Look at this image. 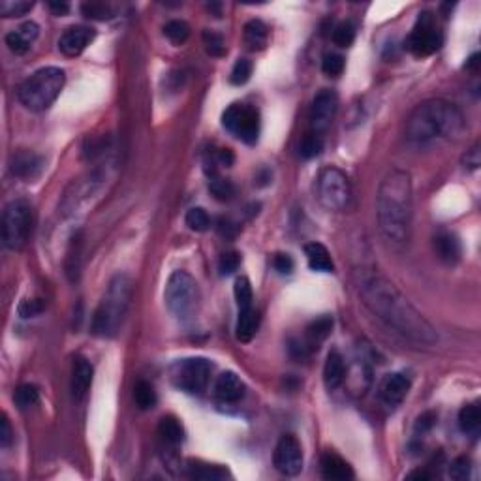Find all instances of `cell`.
<instances>
[{
    "label": "cell",
    "mask_w": 481,
    "mask_h": 481,
    "mask_svg": "<svg viewBox=\"0 0 481 481\" xmlns=\"http://www.w3.org/2000/svg\"><path fill=\"white\" fill-rule=\"evenodd\" d=\"M354 282L361 303L395 335L413 346H433L438 342V333L423 318V314L378 269L359 267L354 273Z\"/></svg>",
    "instance_id": "obj_1"
},
{
    "label": "cell",
    "mask_w": 481,
    "mask_h": 481,
    "mask_svg": "<svg viewBox=\"0 0 481 481\" xmlns=\"http://www.w3.org/2000/svg\"><path fill=\"white\" fill-rule=\"evenodd\" d=\"M378 226L384 239L395 248L406 246L412 230V179L403 169H391L376 196Z\"/></svg>",
    "instance_id": "obj_2"
},
{
    "label": "cell",
    "mask_w": 481,
    "mask_h": 481,
    "mask_svg": "<svg viewBox=\"0 0 481 481\" xmlns=\"http://www.w3.org/2000/svg\"><path fill=\"white\" fill-rule=\"evenodd\" d=\"M465 115L455 104L434 98L419 104L406 120V139L413 145H433L460 136Z\"/></svg>",
    "instance_id": "obj_3"
},
{
    "label": "cell",
    "mask_w": 481,
    "mask_h": 481,
    "mask_svg": "<svg viewBox=\"0 0 481 481\" xmlns=\"http://www.w3.org/2000/svg\"><path fill=\"white\" fill-rule=\"evenodd\" d=\"M132 293H134V282L126 273H119L111 278L104 297H102L98 309L92 316L90 331L96 337L110 339V337H115L119 333L120 325L126 318V312L130 309Z\"/></svg>",
    "instance_id": "obj_4"
},
{
    "label": "cell",
    "mask_w": 481,
    "mask_h": 481,
    "mask_svg": "<svg viewBox=\"0 0 481 481\" xmlns=\"http://www.w3.org/2000/svg\"><path fill=\"white\" fill-rule=\"evenodd\" d=\"M66 75L57 66H46L28 75L17 90V98L28 111L42 113L49 110L64 87Z\"/></svg>",
    "instance_id": "obj_5"
},
{
    "label": "cell",
    "mask_w": 481,
    "mask_h": 481,
    "mask_svg": "<svg viewBox=\"0 0 481 481\" xmlns=\"http://www.w3.org/2000/svg\"><path fill=\"white\" fill-rule=\"evenodd\" d=\"M166 307L179 322H190L199 309L198 282L186 271H173L166 284Z\"/></svg>",
    "instance_id": "obj_6"
},
{
    "label": "cell",
    "mask_w": 481,
    "mask_h": 481,
    "mask_svg": "<svg viewBox=\"0 0 481 481\" xmlns=\"http://www.w3.org/2000/svg\"><path fill=\"white\" fill-rule=\"evenodd\" d=\"M32 233V205L26 199H14L2 213V239L6 248L21 250Z\"/></svg>",
    "instance_id": "obj_7"
},
{
    "label": "cell",
    "mask_w": 481,
    "mask_h": 481,
    "mask_svg": "<svg viewBox=\"0 0 481 481\" xmlns=\"http://www.w3.org/2000/svg\"><path fill=\"white\" fill-rule=\"evenodd\" d=\"M316 196L327 211H342L352 198L350 181L339 168H324L316 181Z\"/></svg>",
    "instance_id": "obj_8"
},
{
    "label": "cell",
    "mask_w": 481,
    "mask_h": 481,
    "mask_svg": "<svg viewBox=\"0 0 481 481\" xmlns=\"http://www.w3.org/2000/svg\"><path fill=\"white\" fill-rule=\"evenodd\" d=\"M213 365L204 357H186L171 366V382L177 389L190 395H199L209 386Z\"/></svg>",
    "instance_id": "obj_9"
},
{
    "label": "cell",
    "mask_w": 481,
    "mask_h": 481,
    "mask_svg": "<svg viewBox=\"0 0 481 481\" xmlns=\"http://www.w3.org/2000/svg\"><path fill=\"white\" fill-rule=\"evenodd\" d=\"M222 126L246 145H254L260 137V113L245 104H231L222 113Z\"/></svg>",
    "instance_id": "obj_10"
},
{
    "label": "cell",
    "mask_w": 481,
    "mask_h": 481,
    "mask_svg": "<svg viewBox=\"0 0 481 481\" xmlns=\"http://www.w3.org/2000/svg\"><path fill=\"white\" fill-rule=\"evenodd\" d=\"M442 43H444V36L438 31L433 14L430 11L419 14L418 21L406 40V48L410 49V53H413L416 57H429L442 48Z\"/></svg>",
    "instance_id": "obj_11"
},
{
    "label": "cell",
    "mask_w": 481,
    "mask_h": 481,
    "mask_svg": "<svg viewBox=\"0 0 481 481\" xmlns=\"http://www.w3.org/2000/svg\"><path fill=\"white\" fill-rule=\"evenodd\" d=\"M339 110V96L335 90L322 89L312 100V110H310V132L324 136L329 130Z\"/></svg>",
    "instance_id": "obj_12"
},
{
    "label": "cell",
    "mask_w": 481,
    "mask_h": 481,
    "mask_svg": "<svg viewBox=\"0 0 481 481\" xmlns=\"http://www.w3.org/2000/svg\"><path fill=\"white\" fill-rule=\"evenodd\" d=\"M273 462L282 476L293 477L297 476L299 472L303 470V450L299 440L292 434H286L278 440L277 448H275V455Z\"/></svg>",
    "instance_id": "obj_13"
},
{
    "label": "cell",
    "mask_w": 481,
    "mask_h": 481,
    "mask_svg": "<svg viewBox=\"0 0 481 481\" xmlns=\"http://www.w3.org/2000/svg\"><path fill=\"white\" fill-rule=\"evenodd\" d=\"M410 387H412V382H410V378L406 374L393 372V374H387L380 382L378 398H380V403L387 410H397L403 404L404 398H406V395H408Z\"/></svg>",
    "instance_id": "obj_14"
},
{
    "label": "cell",
    "mask_w": 481,
    "mask_h": 481,
    "mask_svg": "<svg viewBox=\"0 0 481 481\" xmlns=\"http://www.w3.org/2000/svg\"><path fill=\"white\" fill-rule=\"evenodd\" d=\"M46 168V160L40 154L26 149H19L11 154L10 158V171L14 177L23 179V181H34L42 175Z\"/></svg>",
    "instance_id": "obj_15"
},
{
    "label": "cell",
    "mask_w": 481,
    "mask_h": 481,
    "mask_svg": "<svg viewBox=\"0 0 481 481\" xmlns=\"http://www.w3.org/2000/svg\"><path fill=\"white\" fill-rule=\"evenodd\" d=\"M92 40H95V31L90 26L73 25L63 32V36L58 40V49L66 57H78L87 49V46Z\"/></svg>",
    "instance_id": "obj_16"
},
{
    "label": "cell",
    "mask_w": 481,
    "mask_h": 481,
    "mask_svg": "<svg viewBox=\"0 0 481 481\" xmlns=\"http://www.w3.org/2000/svg\"><path fill=\"white\" fill-rule=\"evenodd\" d=\"M215 395L220 403H239L240 398L245 397V384L236 372L226 371L216 378Z\"/></svg>",
    "instance_id": "obj_17"
},
{
    "label": "cell",
    "mask_w": 481,
    "mask_h": 481,
    "mask_svg": "<svg viewBox=\"0 0 481 481\" xmlns=\"http://www.w3.org/2000/svg\"><path fill=\"white\" fill-rule=\"evenodd\" d=\"M38 34H40V26L34 21H26L21 26H17L16 31L6 34V46L16 55H25L32 48V43L36 42Z\"/></svg>",
    "instance_id": "obj_18"
},
{
    "label": "cell",
    "mask_w": 481,
    "mask_h": 481,
    "mask_svg": "<svg viewBox=\"0 0 481 481\" xmlns=\"http://www.w3.org/2000/svg\"><path fill=\"white\" fill-rule=\"evenodd\" d=\"M92 376H95V369L85 357H75L72 366V395L73 398L81 403L90 386H92Z\"/></svg>",
    "instance_id": "obj_19"
},
{
    "label": "cell",
    "mask_w": 481,
    "mask_h": 481,
    "mask_svg": "<svg viewBox=\"0 0 481 481\" xmlns=\"http://www.w3.org/2000/svg\"><path fill=\"white\" fill-rule=\"evenodd\" d=\"M319 468L325 480L350 481L354 480V468L335 451H325L319 459Z\"/></svg>",
    "instance_id": "obj_20"
},
{
    "label": "cell",
    "mask_w": 481,
    "mask_h": 481,
    "mask_svg": "<svg viewBox=\"0 0 481 481\" xmlns=\"http://www.w3.org/2000/svg\"><path fill=\"white\" fill-rule=\"evenodd\" d=\"M434 252L436 256L442 260L444 263H457L460 260V254H462V248H460L459 237L450 233V231H440L434 236Z\"/></svg>",
    "instance_id": "obj_21"
},
{
    "label": "cell",
    "mask_w": 481,
    "mask_h": 481,
    "mask_svg": "<svg viewBox=\"0 0 481 481\" xmlns=\"http://www.w3.org/2000/svg\"><path fill=\"white\" fill-rule=\"evenodd\" d=\"M346 382V363L340 352L331 350L324 365V384L329 391L339 389Z\"/></svg>",
    "instance_id": "obj_22"
},
{
    "label": "cell",
    "mask_w": 481,
    "mask_h": 481,
    "mask_svg": "<svg viewBox=\"0 0 481 481\" xmlns=\"http://www.w3.org/2000/svg\"><path fill=\"white\" fill-rule=\"evenodd\" d=\"M260 327V314L254 307L239 309V318H237L236 335L239 342H250L258 333Z\"/></svg>",
    "instance_id": "obj_23"
},
{
    "label": "cell",
    "mask_w": 481,
    "mask_h": 481,
    "mask_svg": "<svg viewBox=\"0 0 481 481\" xmlns=\"http://www.w3.org/2000/svg\"><path fill=\"white\" fill-rule=\"evenodd\" d=\"M305 256L309 267L316 273H333L335 271V263L331 260L329 250L325 248L322 243H309L305 246Z\"/></svg>",
    "instance_id": "obj_24"
},
{
    "label": "cell",
    "mask_w": 481,
    "mask_h": 481,
    "mask_svg": "<svg viewBox=\"0 0 481 481\" xmlns=\"http://www.w3.org/2000/svg\"><path fill=\"white\" fill-rule=\"evenodd\" d=\"M331 329H333V318L331 316H319L314 322H310L309 327H307V342H305L307 348L309 350L319 348V344L329 337Z\"/></svg>",
    "instance_id": "obj_25"
},
{
    "label": "cell",
    "mask_w": 481,
    "mask_h": 481,
    "mask_svg": "<svg viewBox=\"0 0 481 481\" xmlns=\"http://www.w3.org/2000/svg\"><path fill=\"white\" fill-rule=\"evenodd\" d=\"M243 34H245V43L248 46V49L252 51H262L267 46V40H269V28L263 21L260 19H252L245 25L243 28Z\"/></svg>",
    "instance_id": "obj_26"
},
{
    "label": "cell",
    "mask_w": 481,
    "mask_h": 481,
    "mask_svg": "<svg viewBox=\"0 0 481 481\" xmlns=\"http://www.w3.org/2000/svg\"><path fill=\"white\" fill-rule=\"evenodd\" d=\"M158 434L160 438L169 445H181L184 442V427L181 425L177 418L173 416H166L160 419L158 423Z\"/></svg>",
    "instance_id": "obj_27"
},
{
    "label": "cell",
    "mask_w": 481,
    "mask_h": 481,
    "mask_svg": "<svg viewBox=\"0 0 481 481\" xmlns=\"http://www.w3.org/2000/svg\"><path fill=\"white\" fill-rule=\"evenodd\" d=\"M459 427L468 436H476L481 429V408L477 403L465 404L459 412Z\"/></svg>",
    "instance_id": "obj_28"
},
{
    "label": "cell",
    "mask_w": 481,
    "mask_h": 481,
    "mask_svg": "<svg viewBox=\"0 0 481 481\" xmlns=\"http://www.w3.org/2000/svg\"><path fill=\"white\" fill-rule=\"evenodd\" d=\"M189 476L194 480H205V481H222L226 477H230V472L222 468V466L213 465H201V462H189Z\"/></svg>",
    "instance_id": "obj_29"
},
{
    "label": "cell",
    "mask_w": 481,
    "mask_h": 481,
    "mask_svg": "<svg viewBox=\"0 0 481 481\" xmlns=\"http://www.w3.org/2000/svg\"><path fill=\"white\" fill-rule=\"evenodd\" d=\"M134 401H136V404L142 410H152L158 403L154 387L149 382H145V380H139V382L134 386Z\"/></svg>",
    "instance_id": "obj_30"
},
{
    "label": "cell",
    "mask_w": 481,
    "mask_h": 481,
    "mask_svg": "<svg viewBox=\"0 0 481 481\" xmlns=\"http://www.w3.org/2000/svg\"><path fill=\"white\" fill-rule=\"evenodd\" d=\"M14 401H16L17 408L19 410H28L38 404V401H40V391H38V387L32 386V384H23V386L17 387L16 393H14Z\"/></svg>",
    "instance_id": "obj_31"
},
{
    "label": "cell",
    "mask_w": 481,
    "mask_h": 481,
    "mask_svg": "<svg viewBox=\"0 0 481 481\" xmlns=\"http://www.w3.org/2000/svg\"><path fill=\"white\" fill-rule=\"evenodd\" d=\"M209 192L216 201H224V204L236 198V186H233V183L228 181V179L216 177V175L215 177H211Z\"/></svg>",
    "instance_id": "obj_32"
},
{
    "label": "cell",
    "mask_w": 481,
    "mask_h": 481,
    "mask_svg": "<svg viewBox=\"0 0 481 481\" xmlns=\"http://www.w3.org/2000/svg\"><path fill=\"white\" fill-rule=\"evenodd\" d=\"M164 36L168 38L171 43H175V46H183L190 38L189 23L181 21V19H173V21L166 23V26H164Z\"/></svg>",
    "instance_id": "obj_33"
},
{
    "label": "cell",
    "mask_w": 481,
    "mask_h": 481,
    "mask_svg": "<svg viewBox=\"0 0 481 481\" xmlns=\"http://www.w3.org/2000/svg\"><path fill=\"white\" fill-rule=\"evenodd\" d=\"M322 151H324V136H318L314 132H309L299 143V154L307 160L319 157Z\"/></svg>",
    "instance_id": "obj_34"
},
{
    "label": "cell",
    "mask_w": 481,
    "mask_h": 481,
    "mask_svg": "<svg viewBox=\"0 0 481 481\" xmlns=\"http://www.w3.org/2000/svg\"><path fill=\"white\" fill-rule=\"evenodd\" d=\"M184 222L192 231H207L211 228V216L207 215V211L201 207H192L184 216Z\"/></svg>",
    "instance_id": "obj_35"
},
{
    "label": "cell",
    "mask_w": 481,
    "mask_h": 481,
    "mask_svg": "<svg viewBox=\"0 0 481 481\" xmlns=\"http://www.w3.org/2000/svg\"><path fill=\"white\" fill-rule=\"evenodd\" d=\"M233 295H236L237 307H239V309L252 307V301H254V292H252L250 280H248L246 277L237 278L236 286H233Z\"/></svg>",
    "instance_id": "obj_36"
},
{
    "label": "cell",
    "mask_w": 481,
    "mask_h": 481,
    "mask_svg": "<svg viewBox=\"0 0 481 481\" xmlns=\"http://www.w3.org/2000/svg\"><path fill=\"white\" fill-rule=\"evenodd\" d=\"M356 40V25L352 21H342L333 31V42L339 48H350Z\"/></svg>",
    "instance_id": "obj_37"
},
{
    "label": "cell",
    "mask_w": 481,
    "mask_h": 481,
    "mask_svg": "<svg viewBox=\"0 0 481 481\" xmlns=\"http://www.w3.org/2000/svg\"><path fill=\"white\" fill-rule=\"evenodd\" d=\"M34 8V2L28 0H2L0 2V16L4 17H21Z\"/></svg>",
    "instance_id": "obj_38"
},
{
    "label": "cell",
    "mask_w": 481,
    "mask_h": 481,
    "mask_svg": "<svg viewBox=\"0 0 481 481\" xmlns=\"http://www.w3.org/2000/svg\"><path fill=\"white\" fill-rule=\"evenodd\" d=\"M81 11H83L85 17L96 19V21H107V19L113 17L111 6L102 4V2H85V4L81 6Z\"/></svg>",
    "instance_id": "obj_39"
},
{
    "label": "cell",
    "mask_w": 481,
    "mask_h": 481,
    "mask_svg": "<svg viewBox=\"0 0 481 481\" xmlns=\"http://www.w3.org/2000/svg\"><path fill=\"white\" fill-rule=\"evenodd\" d=\"M204 46L211 57H224L226 55V42L222 34L215 31L204 32Z\"/></svg>",
    "instance_id": "obj_40"
},
{
    "label": "cell",
    "mask_w": 481,
    "mask_h": 481,
    "mask_svg": "<svg viewBox=\"0 0 481 481\" xmlns=\"http://www.w3.org/2000/svg\"><path fill=\"white\" fill-rule=\"evenodd\" d=\"M252 68H254L252 60H248V58H237V63L233 64V70H231L230 75L231 85H237V87L245 85L250 79Z\"/></svg>",
    "instance_id": "obj_41"
},
{
    "label": "cell",
    "mask_w": 481,
    "mask_h": 481,
    "mask_svg": "<svg viewBox=\"0 0 481 481\" xmlns=\"http://www.w3.org/2000/svg\"><path fill=\"white\" fill-rule=\"evenodd\" d=\"M344 57L339 55V53H325L324 58H322V70L331 78H337V75L344 72Z\"/></svg>",
    "instance_id": "obj_42"
},
{
    "label": "cell",
    "mask_w": 481,
    "mask_h": 481,
    "mask_svg": "<svg viewBox=\"0 0 481 481\" xmlns=\"http://www.w3.org/2000/svg\"><path fill=\"white\" fill-rule=\"evenodd\" d=\"M472 460L468 457H459L450 465V477L455 481H465L470 477Z\"/></svg>",
    "instance_id": "obj_43"
},
{
    "label": "cell",
    "mask_w": 481,
    "mask_h": 481,
    "mask_svg": "<svg viewBox=\"0 0 481 481\" xmlns=\"http://www.w3.org/2000/svg\"><path fill=\"white\" fill-rule=\"evenodd\" d=\"M240 265V254L239 252H224L218 260V271L220 275H233Z\"/></svg>",
    "instance_id": "obj_44"
},
{
    "label": "cell",
    "mask_w": 481,
    "mask_h": 481,
    "mask_svg": "<svg viewBox=\"0 0 481 481\" xmlns=\"http://www.w3.org/2000/svg\"><path fill=\"white\" fill-rule=\"evenodd\" d=\"M46 305H43L42 299H25L21 305H19V316L21 318H36L43 312Z\"/></svg>",
    "instance_id": "obj_45"
},
{
    "label": "cell",
    "mask_w": 481,
    "mask_h": 481,
    "mask_svg": "<svg viewBox=\"0 0 481 481\" xmlns=\"http://www.w3.org/2000/svg\"><path fill=\"white\" fill-rule=\"evenodd\" d=\"M293 267H295V263H293L290 254L278 252V254L273 256V269H275L278 275H290V273L293 271Z\"/></svg>",
    "instance_id": "obj_46"
},
{
    "label": "cell",
    "mask_w": 481,
    "mask_h": 481,
    "mask_svg": "<svg viewBox=\"0 0 481 481\" xmlns=\"http://www.w3.org/2000/svg\"><path fill=\"white\" fill-rule=\"evenodd\" d=\"M462 166L466 169H477L481 166V151H480V143H474V145L465 152V157H462Z\"/></svg>",
    "instance_id": "obj_47"
},
{
    "label": "cell",
    "mask_w": 481,
    "mask_h": 481,
    "mask_svg": "<svg viewBox=\"0 0 481 481\" xmlns=\"http://www.w3.org/2000/svg\"><path fill=\"white\" fill-rule=\"evenodd\" d=\"M434 423H436V413L425 412V413H421L418 419H416V427H413V430H416V434L429 433V430L434 427Z\"/></svg>",
    "instance_id": "obj_48"
},
{
    "label": "cell",
    "mask_w": 481,
    "mask_h": 481,
    "mask_svg": "<svg viewBox=\"0 0 481 481\" xmlns=\"http://www.w3.org/2000/svg\"><path fill=\"white\" fill-rule=\"evenodd\" d=\"M11 442H14V429H11L8 416H2V421H0V445L8 448Z\"/></svg>",
    "instance_id": "obj_49"
},
{
    "label": "cell",
    "mask_w": 481,
    "mask_h": 481,
    "mask_svg": "<svg viewBox=\"0 0 481 481\" xmlns=\"http://www.w3.org/2000/svg\"><path fill=\"white\" fill-rule=\"evenodd\" d=\"M216 230H218V233L222 237H226V239H231V237L237 236L239 228H237L236 222H231L230 218H220L218 226H216Z\"/></svg>",
    "instance_id": "obj_50"
},
{
    "label": "cell",
    "mask_w": 481,
    "mask_h": 481,
    "mask_svg": "<svg viewBox=\"0 0 481 481\" xmlns=\"http://www.w3.org/2000/svg\"><path fill=\"white\" fill-rule=\"evenodd\" d=\"M233 162H236V157H233V151H231V149H220L215 154V164H218V166L230 168Z\"/></svg>",
    "instance_id": "obj_51"
},
{
    "label": "cell",
    "mask_w": 481,
    "mask_h": 481,
    "mask_svg": "<svg viewBox=\"0 0 481 481\" xmlns=\"http://www.w3.org/2000/svg\"><path fill=\"white\" fill-rule=\"evenodd\" d=\"M48 8L55 14V16H66L70 11V4L68 2H48Z\"/></svg>",
    "instance_id": "obj_52"
},
{
    "label": "cell",
    "mask_w": 481,
    "mask_h": 481,
    "mask_svg": "<svg viewBox=\"0 0 481 481\" xmlns=\"http://www.w3.org/2000/svg\"><path fill=\"white\" fill-rule=\"evenodd\" d=\"M408 480H430V474L427 470H413V472H410L408 476Z\"/></svg>",
    "instance_id": "obj_53"
}]
</instances>
